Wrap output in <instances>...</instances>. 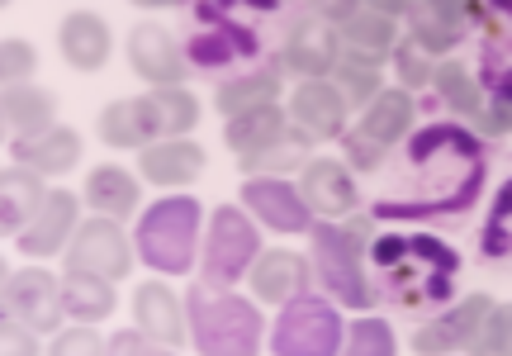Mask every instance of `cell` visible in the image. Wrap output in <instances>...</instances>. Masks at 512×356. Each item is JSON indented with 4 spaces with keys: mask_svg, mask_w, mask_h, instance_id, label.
<instances>
[{
    "mask_svg": "<svg viewBox=\"0 0 512 356\" xmlns=\"http://www.w3.org/2000/svg\"><path fill=\"white\" fill-rule=\"evenodd\" d=\"M489 328H484V352H512V309H494L484 314Z\"/></svg>",
    "mask_w": 512,
    "mask_h": 356,
    "instance_id": "d590c367",
    "label": "cell"
},
{
    "mask_svg": "<svg viewBox=\"0 0 512 356\" xmlns=\"http://www.w3.org/2000/svg\"><path fill=\"white\" fill-rule=\"evenodd\" d=\"M403 247H408V243H403V238H380V243H375V262H384V266H389V262H394V257H399V252H403Z\"/></svg>",
    "mask_w": 512,
    "mask_h": 356,
    "instance_id": "f6af8a7d",
    "label": "cell"
},
{
    "mask_svg": "<svg viewBox=\"0 0 512 356\" xmlns=\"http://www.w3.org/2000/svg\"><path fill=\"white\" fill-rule=\"evenodd\" d=\"M347 152H351V162H356V167H375V162H380V143H370L366 133H351Z\"/></svg>",
    "mask_w": 512,
    "mask_h": 356,
    "instance_id": "f35d334b",
    "label": "cell"
},
{
    "mask_svg": "<svg viewBox=\"0 0 512 356\" xmlns=\"http://www.w3.org/2000/svg\"><path fill=\"white\" fill-rule=\"evenodd\" d=\"M0 5H10V0H0Z\"/></svg>",
    "mask_w": 512,
    "mask_h": 356,
    "instance_id": "11a10c76",
    "label": "cell"
},
{
    "mask_svg": "<svg viewBox=\"0 0 512 356\" xmlns=\"http://www.w3.org/2000/svg\"><path fill=\"white\" fill-rule=\"evenodd\" d=\"M110 347H114V352H138V333H119Z\"/></svg>",
    "mask_w": 512,
    "mask_h": 356,
    "instance_id": "7dc6e473",
    "label": "cell"
},
{
    "mask_svg": "<svg viewBox=\"0 0 512 356\" xmlns=\"http://www.w3.org/2000/svg\"><path fill=\"white\" fill-rule=\"evenodd\" d=\"M43 195L48 190L38 186V171L29 167L0 171V233H19L34 219V209L43 205Z\"/></svg>",
    "mask_w": 512,
    "mask_h": 356,
    "instance_id": "44dd1931",
    "label": "cell"
},
{
    "mask_svg": "<svg viewBox=\"0 0 512 356\" xmlns=\"http://www.w3.org/2000/svg\"><path fill=\"white\" fill-rule=\"evenodd\" d=\"M285 57H290V67H299L309 81H323V76L337 67V43H332V34L323 24H299L290 34Z\"/></svg>",
    "mask_w": 512,
    "mask_h": 356,
    "instance_id": "d4e9b609",
    "label": "cell"
},
{
    "mask_svg": "<svg viewBox=\"0 0 512 356\" xmlns=\"http://www.w3.org/2000/svg\"><path fill=\"white\" fill-rule=\"evenodd\" d=\"M489 309H494V304L484 300V295H470L456 314H446V319H437L432 328H422L418 352H446V347H460V342H475V328L484 323Z\"/></svg>",
    "mask_w": 512,
    "mask_h": 356,
    "instance_id": "7402d4cb",
    "label": "cell"
},
{
    "mask_svg": "<svg viewBox=\"0 0 512 356\" xmlns=\"http://www.w3.org/2000/svg\"><path fill=\"white\" fill-rule=\"evenodd\" d=\"M437 148H456V152H465L470 162H479V143L465 129H456V124H432V129H422L418 138L408 143V157H413V162H427Z\"/></svg>",
    "mask_w": 512,
    "mask_h": 356,
    "instance_id": "4dcf8cb0",
    "label": "cell"
},
{
    "mask_svg": "<svg viewBox=\"0 0 512 356\" xmlns=\"http://www.w3.org/2000/svg\"><path fill=\"white\" fill-rule=\"evenodd\" d=\"M152 105H157V119H162V133H185L200 124V100L181 86H162V91H152Z\"/></svg>",
    "mask_w": 512,
    "mask_h": 356,
    "instance_id": "f546056e",
    "label": "cell"
},
{
    "mask_svg": "<svg viewBox=\"0 0 512 356\" xmlns=\"http://www.w3.org/2000/svg\"><path fill=\"white\" fill-rule=\"evenodd\" d=\"M219 5H247V10H275V0H219Z\"/></svg>",
    "mask_w": 512,
    "mask_h": 356,
    "instance_id": "c3c4849f",
    "label": "cell"
},
{
    "mask_svg": "<svg viewBox=\"0 0 512 356\" xmlns=\"http://www.w3.org/2000/svg\"><path fill=\"white\" fill-rule=\"evenodd\" d=\"M5 285H10V266H5V257H0V295H5Z\"/></svg>",
    "mask_w": 512,
    "mask_h": 356,
    "instance_id": "f907efd6",
    "label": "cell"
},
{
    "mask_svg": "<svg viewBox=\"0 0 512 356\" xmlns=\"http://www.w3.org/2000/svg\"><path fill=\"white\" fill-rule=\"evenodd\" d=\"M138 167H143V176L152 186H190L204 171V152L195 148V143L166 138V143H147Z\"/></svg>",
    "mask_w": 512,
    "mask_h": 356,
    "instance_id": "9a60e30c",
    "label": "cell"
},
{
    "mask_svg": "<svg viewBox=\"0 0 512 356\" xmlns=\"http://www.w3.org/2000/svg\"><path fill=\"white\" fill-rule=\"evenodd\" d=\"M5 300H10V309H15V319L29 328V333H53L57 319L67 314L62 309V285L48 276V271H19V276H10V285H5Z\"/></svg>",
    "mask_w": 512,
    "mask_h": 356,
    "instance_id": "ba28073f",
    "label": "cell"
},
{
    "mask_svg": "<svg viewBox=\"0 0 512 356\" xmlns=\"http://www.w3.org/2000/svg\"><path fill=\"white\" fill-rule=\"evenodd\" d=\"M0 110H5V124L19 129V138L53 129V95L38 91V86H10L0 95Z\"/></svg>",
    "mask_w": 512,
    "mask_h": 356,
    "instance_id": "83f0119b",
    "label": "cell"
},
{
    "mask_svg": "<svg viewBox=\"0 0 512 356\" xmlns=\"http://www.w3.org/2000/svg\"><path fill=\"white\" fill-rule=\"evenodd\" d=\"M399 76L408 86H422V81H432V67H427V57L413 53V48H399Z\"/></svg>",
    "mask_w": 512,
    "mask_h": 356,
    "instance_id": "74e56055",
    "label": "cell"
},
{
    "mask_svg": "<svg viewBox=\"0 0 512 356\" xmlns=\"http://www.w3.org/2000/svg\"><path fill=\"white\" fill-rule=\"evenodd\" d=\"M503 224H512V181L503 190H498V200H494V214H489V224H484V233H498Z\"/></svg>",
    "mask_w": 512,
    "mask_h": 356,
    "instance_id": "ab89813d",
    "label": "cell"
},
{
    "mask_svg": "<svg viewBox=\"0 0 512 356\" xmlns=\"http://www.w3.org/2000/svg\"><path fill=\"white\" fill-rule=\"evenodd\" d=\"M62 309L76 314L81 323L105 319V314H114V281L91 276V271H67V281H62Z\"/></svg>",
    "mask_w": 512,
    "mask_h": 356,
    "instance_id": "603a6c76",
    "label": "cell"
},
{
    "mask_svg": "<svg viewBox=\"0 0 512 356\" xmlns=\"http://www.w3.org/2000/svg\"><path fill=\"white\" fill-rule=\"evenodd\" d=\"M100 138L110 148H147L162 138V119H157V105L152 95H138V100H119L100 114Z\"/></svg>",
    "mask_w": 512,
    "mask_h": 356,
    "instance_id": "7c38bea8",
    "label": "cell"
},
{
    "mask_svg": "<svg viewBox=\"0 0 512 356\" xmlns=\"http://www.w3.org/2000/svg\"><path fill=\"white\" fill-rule=\"evenodd\" d=\"M432 81H437V91L446 105H456L460 114H479V91H475V81L460 72L456 62L451 67H441V72H432Z\"/></svg>",
    "mask_w": 512,
    "mask_h": 356,
    "instance_id": "d6a6232c",
    "label": "cell"
},
{
    "mask_svg": "<svg viewBox=\"0 0 512 356\" xmlns=\"http://www.w3.org/2000/svg\"><path fill=\"white\" fill-rule=\"evenodd\" d=\"M366 233H370L366 224L313 228V266L323 271V285L332 295H342V304H351V309H366L370 304V290L361 281V243H366Z\"/></svg>",
    "mask_w": 512,
    "mask_h": 356,
    "instance_id": "3957f363",
    "label": "cell"
},
{
    "mask_svg": "<svg viewBox=\"0 0 512 356\" xmlns=\"http://www.w3.org/2000/svg\"><path fill=\"white\" fill-rule=\"evenodd\" d=\"M128 262H133V247L124 243V233H119L114 219L81 224L72 247H67V271H91V276H105V281L128 276Z\"/></svg>",
    "mask_w": 512,
    "mask_h": 356,
    "instance_id": "8992f818",
    "label": "cell"
},
{
    "mask_svg": "<svg viewBox=\"0 0 512 356\" xmlns=\"http://www.w3.org/2000/svg\"><path fill=\"white\" fill-rule=\"evenodd\" d=\"M247 276H252L256 300L285 304V300H294V295H304V285H309V262L294 257V252H266V257H256V262L247 266Z\"/></svg>",
    "mask_w": 512,
    "mask_h": 356,
    "instance_id": "5bb4252c",
    "label": "cell"
},
{
    "mask_svg": "<svg viewBox=\"0 0 512 356\" xmlns=\"http://www.w3.org/2000/svg\"><path fill=\"white\" fill-rule=\"evenodd\" d=\"M34 67H38V57L24 38H0V91L24 86V81L34 76Z\"/></svg>",
    "mask_w": 512,
    "mask_h": 356,
    "instance_id": "1f68e13d",
    "label": "cell"
},
{
    "mask_svg": "<svg viewBox=\"0 0 512 356\" xmlns=\"http://www.w3.org/2000/svg\"><path fill=\"white\" fill-rule=\"evenodd\" d=\"M190 328L204 352H252L261 338L256 309L238 295H214L209 285L190 290Z\"/></svg>",
    "mask_w": 512,
    "mask_h": 356,
    "instance_id": "7a4b0ae2",
    "label": "cell"
},
{
    "mask_svg": "<svg viewBox=\"0 0 512 356\" xmlns=\"http://www.w3.org/2000/svg\"><path fill=\"white\" fill-rule=\"evenodd\" d=\"M86 205L100 209L105 219H124V214H133V205H138V181L119 167L91 171V181H86Z\"/></svg>",
    "mask_w": 512,
    "mask_h": 356,
    "instance_id": "4316f807",
    "label": "cell"
},
{
    "mask_svg": "<svg viewBox=\"0 0 512 356\" xmlns=\"http://www.w3.org/2000/svg\"><path fill=\"white\" fill-rule=\"evenodd\" d=\"M280 133H285V114L266 105V110H252V114H238V119H228V129H223V143L242 157H256V152H266L271 143H280Z\"/></svg>",
    "mask_w": 512,
    "mask_h": 356,
    "instance_id": "cb8c5ba5",
    "label": "cell"
},
{
    "mask_svg": "<svg viewBox=\"0 0 512 356\" xmlns=\"http://www.w3.org/2000/svg\"><path fill=\"white\" fill-rule=\"evenodd\" d=\"M0 133H5V110H0Z\"/></svg>",
    "mask_w": 512,
    "mask_h": 356,
    "instance_id": "db71d44e",
    "label": "cell"
},
{
    "mask_svg": "<svg viewBox=\"0 0 512 356\" xmlns=\"http://www.w3.org/2000/svg\"><path fill=\"white\" fill-rule=\"evenodd\" d=\"M133 314H138V328H143L152 342H181L185 319H181V300L166 290V285L147 281L138 295H133Z\"/></svg>",
    "mask_w": 512,
    "mask_h": 356,
    "instance_id": "ffe728a7",
    "label": "cell"
},
{
    "mask_svg": "<svg viewBox=\"0 0 512 356\" xmlns=\"http://www.w3.org/2000/svg\"><path fill=\"white\" fill-rule=\"evenodd\" d=\"M242 200H247V209H252L266 228H275V233H304V228H309L313 209L304 205V195H299L290 181H280V176H266V181L252 176V181L242 186Z\"/></svg>",
    "mask_w": 512,
    "mask_h": 356,
    "instance_id": "9c48e42d",
    "label": "cell"
},
{
    "mask_svg": "<svg viewBox=\"0 0 512 356\" xmlns=\"http://www.w3.org/2000/svg\"><path fill=\"white\" fill-rule=\"evenodd\" d=\"M256 262V228L242 209H219L209 219V243H204V271L214 285H233L247 276V266Z\"/></svg>",
    "mask_w": 512,
    "mask_h": 356,
    "instance_id": "5b68a950",
    "label": "cell"
},
{
    "mask_svg": "<svg viewBox=\"0 0 512 356\" xmlns=\"http://www.w3.org/2000/svg\"><path fill=\"white\" fill-rule=\"evenodd\" d=\"M370 10H375V15H408V10H413V0H370Z\"/></svg>",
    "mask_w": 512,
    "mask_h": 356,
    "instance_id": "bcb514c9",
    "label": "cell"
},
{
    "mask_svg": "<svg viewBox=\"0 0 512 356\" xmlns=\"http://www.w3.org/2000/svg\"><path fill=\"white\" fill-rule=\"evenodd\" d=\"M494 10H503V15L512 19V0H494Z\"/></svg>",
    "mask_w": 512,
    "mask_h": 356,
    "instance_id": "816d5d0a",
    "label": "cell"
},
{
    "mask_svg": "<svg viewBox=\"0 0 512 356\" xmlns=\"http://www.w3.org/2000/svg\"><path fill=\"white\" fill-rule=\"evenodd\" d=\"M15 157L19 167L38 171V176H62V171L76 167V157H81V138L72 129H43L34 138H19L15 143Z\"/></svg>",
    "mask_w": 512,
    "mask_h": 356,
    "instance_id": "2e32d148",
    "label": "cell"
},
{
    "mask_svg": "<svg viewBox=\"0 0 512 356\" xmlns=\"http://www.w3.org/2000/svg\"><path fill=\"white\" fill-rule=\"evenodd\" d=\"M347 352H370V356H389L394 352V333H389V323L380 319H361L351 328V347Z\"/></svg>",
    "mask_w": 512,
    "mask_h": 356,
    "instance_id": "836d02e7",
    "label": "cell"
},
{
    "mask_svg": "<svg viewBox=\"0 0 512 356\" xmlns=\"http://www.w3.org/2000/svg\"><path fill=\"white\" fill-rule=\"evenodd\" d=\"M67 233H76V195H67V190H48L43 205L34 209V219L19 228L15 243L29 262H43V257L62 252Z\"/></svg>",
    "mask_w": 512,
    "mask_h": 356,
    "instance_id": "52a82bcc",
    "label": "cell"
},
{
    "mask_svg": "<svg viewBox=\"0 0 512 356\" xmlns=\"http://www.w3.org/2000/svg\"><path fill=\"white\" fill-rule=\"evenodd\" d=\"M299 195L318 214H347V209H356V186H351V176L337 162H309Z\"/></svg>",
    "mask_w": 512,
    "mask_h": 356,
    "instance_id": "ac0fdd59",
    "label": "cell"
},
{
    "mask_svg": "<svg viewBox=\"0 0 512 356\" xmlns=\"http://www.w3.org/2000/svg\"><path fill=\"white\" fill-rule=\"evenodd\" d=\"M195 238H200V200L195 195H176V200H157L138 219V257L152 271L181 276L195 262Z\"/></svg>",
    "mask_w": 512,
    "mask_h": 356,
    "instance_id": "6da1fadb",
    "label": "cell"
},
{
    "mask_svg": "<svg viewBox=\"0 0 512 356\" xmlns=\"http://www.w3.org/2000/svg\"><path fill=\"white\" fill-rule=\"evenodd\" d=\"M0 342H5V352H34V333H29V328L15 333V328H5V323H0Z\"/></svg>",
    "mask_w": 512,
    "mask_h": 356,
    "instance_id": "ee69618b",
    "label": "cell"
},
{
    "mask_svg": "<svg viewBox=\"0 0 512 356\" xmlns=\"http://www.w3.org/2000/svg\"><path fill=\"white\" fill-rule=\"evenodd\" d=\"M228 57H233V48H228V29H223V24H219V34L190 38V62H195V67H219Z\"/></svg>",
    "mask_w": 512,
    "mask_h": 356,
    "instance_id": "e575fe53",
    "label": "cell"
},
{
    "mask_svg": "<svg viewBox=\"0 0 512 356\" xmlns=\"http://www.w3.org/2000/svg\"><path fill=\"white\" fill-rule=\"evenodd\" d=\"M460 19H465V0H422L413 5V43H422L427 53L456 48Z\"/></svg>",
    "mask_w": 512,
    "mask_h": 356,
    "instance_id": "d6986e66",
    "label": "cell"
},
{
    "mask_svg": "<svg viewBox=\"0 0 512 356\" xmlns=\"http://www.w3.org/2000/svg\"><path fill=\"white\" fill-rule=\"evenodd\" d=\"M133 5H181V0H133Z\"/></svg>",
    "mask_w": 512,
    "mask_h": 356,
    "instance_id": "f5cc1de1",
    "label": "cell"
},
{
    "mask_svg": "<svg viewBox=\"0 0 512 356\" xmlns=\"http://www.w3.org/2000/svg\"><path fill=\"white\" fill-rule=\"evenodd\" d=\"M479 124H484V133H512V100H498L489 119H479Z\"/></svg>",
    "mask_w": 512,
    "mask_h": 356,
    "instance_id": "60d3db41",
    "label": "cell"
},
{
    "mask_svg": "<svg viewBox=\"0 0 512 356\" xmlns=\"http://www.w3.org/2000/svg\"><path fill=\"white\" fill-rule=\"evenodd\" d=\"M290 114L299 133H304V143L309 138H337L342 133V119H347V95L328 86V81H304L290 100Z\"/></svg>",
    "mask_w": 512,
    "mask_h": 356,
    "instance_id": "30bf717a",
    "label": "cell"
},
{
    "mask_svg": "<svg viewBox=\"0 0 512 356\" xmlns=\"http://www.w3.org/2000/svg\"><path fill=\"white\" fill-rule=\"evenodd\" d=\"M95 347H105L95 333H62L57 338V352H95Z\"/></svg>",
    "mask_w": 512,
    "mask_h": 356,
    "instance_id": "b9f144b4",
    "label": "cell"
},
{
    "mask_svg": "<svg viewBox=\"0 0 512 356\" xmlns=\"http://www.w3.org/2000/svg\"><path fill=\"white\" fill-rule=\"evenodd\" d=\"M342 81H347V95H356V100H375V72H370V67L342 62Z\"/></svg>",
    "mask_w": 512,
    "mask_h": 356,
    "instance_id": "8d00e7d4",
    "label": "cell"
},
{
    "mask_svg": "<svg viewBox=\"0 0 512 356\" xmlns=\"http://www.w3.org/2000/svg\"><path fill=\"white\" fill-rule=\"evenodd\" d=\"M313 5H318V15L323 19H342V24H347V19L356 15V5H361V0H313Z\"/></svg>",
    "mask_w": 512,
    "mask_h": 356,
    "instance_id": "7bdbcfd3",
    "label": "cell"
},
{
    "mask_svg": "<svg viewBox=\"0 0 512 356\" xmlns=\"http://www.w3.org/2000/svg\"><path fill=\"white\" fill-rule=\"evenodd\" d=\"M57 48H62V57L72 62L76 72H95V67H105L110 62V24L100 15H91V10H76V15L62 19V29H57Z\"/></svg>",
    "mask_w": 512,
    "mask_h": 356,
    "instance_id": "8fae6325",
    "label": "cell"
},
{
    "mask_svg": "<svg viewBox=\"0 0 512 356\" xmlns=\"http://www.w3.org/2000/svg\"><path fill=\"white\" fill-rule=\"evenodd\" d=\"M399 38H394V19L389 15H351L342 24V57L356 62V67H375L389 48H394Z\"/></svg>",
    "mask_w": 512,
    "mask_h": 356,
    "instance_id": "e0dca14e",
    "label": "cell"
},
{
    "mask_svg": "<svg viewBox=\"0 0 512 356\" xmlns=\"http://www.w3.org/2000/svg\"><path fill=\"white\" fill-rule=\"evenodd\" d=\"M489 86L498 91V100H512V72H508V76H498V81H489Z\"/></svg>",
    "mask_w": 512,
    "mask_h": 356,
    "instance_id": "681fc988",
    "label": "cell"
},
{
    "mask_svg": "<svg viewBox=\"0 0 512 356\" xmlns=\"http://www.w3.org/2000/svg\"><path fill=\"white\" fill-rule=\"evenodd\" d=\"M271 352H309V356H328L342 352V319L337 309L309 295H294L285 319L275 323Z\"/></svg>",
    "mask_w": 512,
    "mask_h": 356,
    "instance_id": "277c9868",
    "label": "cell"
},
{
    "mask_svg": "<svg viewBox=\"0 0 512 356\" xmlns=\"http://www.w3.org/2000/svg\"><path fill=\"white\" fill-rule=\"evenodd\" d=\"M128 62H133V72L143 76V81H152L157 91L162 86H176L181 81V53L171 48V38L162 34V29H152V24H138L133 34H128Z\"/></svg>",
    "mask_w": 512,
    "mask_h": 356,
    "instance_id": "4fadbf2b",
    "label": "cell"
},
{
    "mask_svg": "<svg viewBox=\"0 0 512 356\" xmlns=\"http://www.w3.org/2000/svg\"><path fill=\"white\" fill-rule=\"evenodd\" d=\"M408 124H413V100L403 91H380L370 100L366 119H361V133H366L370 143L389 148V143H399L403 133H408Z\"/></svg>",
    "mask_w": 512,
    "mask_h": 356,
    "instance_id": "484cf974",
    "label": "cell"
},
{
    "mask_svg": "<svg viewBox=\"0 0 512 356\" xmlns=\"http://www.w3.org/2000/svg\"><path fill=\"white\" fill-rule=\"evenodd\" d=\"M275 95H280V81L271 72L266 76H242V81H228L219 91V110L228 119H238V114H252V110H266L275 105Z\"/></svg>",
    "mask_w": 512,
    "mask_h": 356,
    "instance_id": "f1b7e54d",
    "label": "cell"
}]
</instances>
